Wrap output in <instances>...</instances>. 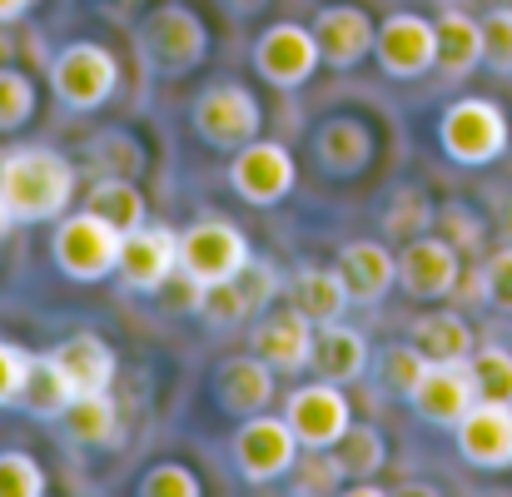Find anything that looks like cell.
Returning a JSON list of instances; mask_svg holds the SVG:
<instances>
[{
  "mask_svg": "<svg viewBox=\"0 0 512 497\" xmlns=\"http://www.w3.org/2000/svg\"><path fill=\"white\" fill-rule=\"evenodd\" d=\"M0 199L15 224H50L75 199V165L45 145L10 150L0 160Z\"/></svg>",
  "mask_w": 512,
  "mask_h": 497,
  "instance_id": "obj_1",
  "label": "cell"
},
{
  "mask_svg": "<svg viewBox=\"0 0 512 497\" xmlns=\"http://www.w3.org/2000/svg\"><path fill=\"white\" fill-rule=\"evenodd\" d=\"M438 145L453 165H468V169H483L493 165L503 150L512 145V130H508V115L483 100V95H463L443 110L438 120Z\"/></svg>",
  "mask_w": 512,
  "mask_h": 497,
  "instance_id": "obj_2",
  "label": "cell"
},
{
  "mask_svg": "<svg viewBox=\"0 0 512 497\" xmlns=\"http://www.w3.org/2000/svg\"><path fill=\"white\" fill-rule=\"evenodd\" d=\"M140 60L155 75H189L209 55V30L189 5H155L135 30Z\"/></svg>",
  "mask_w": 512,
  "mask_h": 497,
  "instance_id": "obj_3",
  "label": "cell"
},
{
  "mask_svg": "<svg viewBox=\"0 0 512 497\" xmlns=\"http://www.w3.org/2000/svg\"><path fill=\"white\" fill-rule=\"evenodd\" d=\"M120 229L105 224L95 209H80V214H60L55 224V239H50V254H55V269L75 284H95L105 274H115V259H120Z\"/></svg>",
  "mask_w": 512,
  "mask_h": 497,
  "instance_id": "obj_4",
  "label": "cell"
},
{
  "mask_svg": "<svg viewBox=\"0 0 512 497\" xmlns=\"http://www.w3.org/2000/svg\"><path fill=\"white\" fill-rule=\"evenodd\" d=\"M115 85H120V60L95 40H75L50 60V90L65 110H80V115L100 110L115 95Z\"/></svg>",
  "mask_w": 512,
  "mask_h": 497,
  "instance_id": "obj_5",
  "label": "cell"
},
{
  "mask_svg": "<svg viewBox=\"0 0 512 497\" xmlns=\"http://www.w3.org/2000/svg\"><path fill=\"white\" fill-rule=\"evenodd\" d=\"M229 458H234V468H239L244 483L264 488V483L289 478V468L299 458V438H294L289 418L254 413V418H239V433L229 443Z\"/></svg>",
  "mask_w": 512,
  "mask_h": 497,
  "instance_id": "obj_6",
  "label": "cell"
},
{
  "mask_svg": "<svg viewBox=\"0 0 512 497\" xmlns=\"http://www.w3.org/2000/svg\"><path fill=\"white\" fill-rule=\"evenodd\" d=\"M194 135L214 150H244L249 140H259L264 130V115H259V100L244 90V85H209L194 95Z\"/></svg>",
  "mask_w": 512,
  "mask_h": 497,
  "instance_id": "obj_7",
  "label": "cell"
},
{
  "mask_svg": "<svg viewBox=\"0 0 512 497\" xmlns=\"http://www.w3.org/2000/svg\"><path fill=\"white\" fill-rule=\"evenodd\" d=\"M373 55H378L383 75H393V80H418V75L438 70V20H423L413 10L388 15L373 35Z\"/></svg>",
  "mask_w": 512,
  "mask_h": 497,
  "instance_id": "obj_8",
  "label": "cell"
},
{
  "mask_svg": "<svg viewBox=\"0 0 512 497\" xmlns=\"http://www.w3.org/2000/svg\"><path fill=\"white\" fill-rule=\"evenodd\" d=\"M249 259H254L249 239H244L234 224H224V219H199V224H189V229L179 234V269H184L189 279H199V284L229 279V274H239Z\"/></svg>",
  "mask_w": 512,
  "mask_h": 497,
  "instance_id": "obj_9",
  "label": "cell"
},
{
  "mask_svg": "<svg viewBox=\"0 0 512 497\" xmlns=\"http://www.w3.org/2000/svg\"><path fill=\"white\" fill-rule=\"evenodd\" d=\"M179 269V234L165 224H140L120 239V259H115V279L130 294H160L165 279Z\"/></svg>",
  "mask_w": 512,
  "mask_h": 497,
  "instance_id": "obj_10",
  "label": "cell"
},
{
  "mask_svg": "<svg viewBox=\"0 0 512 497\" xmlns=\"http://www.w3.org/2000/svg\"><path fill=\"white\" fill-rule=\"evenodd\" d=\"M458 279H463V259L448 239H433V234H418L403 244L398 254V284L408 299L418 304H433V299H448L458 294Z\"/></svg>",
  "mask_w": 512,
  "mask_h": 497,
  "instance_id": "obj_11",
  "label": "cell"
},
{
  "mask_svg": "<svg viewBox=\"0 0 512 497\" xmlns=\"http://www.w3.org/2000/svg\"><path fill=\"white\" fill-rule=\"evenodd\" d=\"M254 70L279 85V90H299L314 70H319V40L309 25H269L259 40H254Z\"/></svg>",
  "mask_w": 512,
  "mask_h": 497,
  "instance_id": "obj_12",
  "label": "cell"
},
{
  "mask_svg": "<svg viewBox=\"0 0 512 497\" xmlns=\"http://www.w3.org/2000/svg\"><path fill=\"white\" fill-rule=\"evenodd\" d=\"M229 184L244 204H279L289 189H294V155L274 140H249L244 150H234V165H229Z\"/></svg>",
  "mask_w": 512,
  "mask_h": 497,
  "instance_id": "obj_13",
  "label": "cell"
},
{
  "mask_svg": "<svg viewBox=\"0 0 512 497\" xmlns=\"http://www.w3.org/2000/svg\"><path fill=\"white\" fill-rule=\"evenodd\" d=\"M284 418H289L299 448H334L343 433H348V423H353V408H348V398L339 393V383H324L319 378V383L289 393Z\"/></svg>",
  "mask_w": 512,
  "mask_h": 497,
  "instance_id": "obj_14",
  "label": "cell"
},
{
  "mask_svg": "<svg viewBox=\"0 0 512 497\" xmlns=\"http://www.w3.org/2000/svg\"><path fill=\"white\" fill-rule=\"evenodd\" d=\"M314 333H319V324L309 314H299L294 304L289 309H264L254 333H249V353H259L274 373H299L314 358Z\"/></svg>",
  "mask_w": 512,
  "mask_h": 497,
  "instance_id": "obj_15",
  "label": "cell"
},
{
  "mask_svg": "<svg viewBox=\"0 0 512 497\" xmlns=\"http://www.w3.org/2000/svg\"><path fill=\"white\" fill-rule=\"evenodd\" d=\"M458 438V453H463V463H473V468H483V473H503L512 468V403H473L463 418H458V428H453Z\"/></svg>",
  "mask_w": 512,
  "mask_h": 497,
  "instance_id": "obj_16",
  "label": "cell"
},
{
  "mask_svg": "<svg viewBox=\"0 0 512 497\" xmlns=\"http://www.w3.org/2000/svg\"><path fill=\"white\" fill-rule=\"evenodd\" d=\"M413 413L433 428H458V418L478 403V388H473V373L468 363H428L423 378L413 383L408 393Z\"/></svg>",
  "mask_w": 512,
  "mask_h": 497,
  "instance_id": "obj_17",
  "label": "cell"
},
{
  "mask_svg": "<svg viewBox=\"0 0 512 497\" xmlns=\"http://www.w3.org/2000/svg\"><path fill=\"white\" fill-rule=\"evenodd\" d=\"M309 30L319 40V60L334 65V70H353L373 50V35H378L368 10H358V5H324Z\"/></svg>",
  "mask_w": 512,
  "mask_h": 497,
  "instance_id": "obj_18",
  "label": "cell"
},
{
  "mask_svg": "<svg viewBox=\"0 0 512 497\" xmlns=\"http://www.w3.org/2000/svg\"><path fill=\"white\" fill-rule=\"evenodd\" d=\"M214 398H219V408L229 413V418H254V413H264L269 403H274V368L259 358V353H239V358H229V363H219V373H214Z\"/></svg>",
  "mask_w": 512,
  "mask_h": 497,
  "instance_id": "obj_19",
  "label": "cell"
},
{
  "mask_svg": "<svg viewBox=\"0 0 512 497\" xmlns=\"http://www.w3.org/2000/svg\"><path fill=\"white\" fill-rule=\"evenodd\" d=\"M334 269H339L343 289H348V304H378V299L398 284V259H393L383 244H373V239L348 244Z\"/></svg>",
  "mask_w": 512,
  "mask_h": 497,
  "instance_id": "obj_20",
  "label": "cell"
},
{
  "mask_svg": "<svg viewBox=\"0 0 512 497\" xmlns=\"http://www.w3.org/2000/svg\"><path fill=\"white\" fill-rule=\"evenodd\" d=\"M368 338L358 329H348V324H319L314 333V358H309V368L324 378V383H358L363 373H368Z\"/></svg>",
  "mask_w": 512,
  "mask_h": 497,
  "instance_id": "obj_21",
  "label": "cell"
},
{
  "mask_svg": "<svg viewBox=\"0 0 512 497\" xmlns=\"http://www.w3.org/2000/svg\"><path fill=\"white\" fill-rule=\"evenodd\" d=\"M55 353V363L65 368V378H70V388L75 393H105L110 383H115V348L100 338V333H75V338H65L60 348H50Z\"/></svg>",
  "mask_w": 512,
  "mask_h": 497,
  "instance_id": "obj_22",
  "label": "cell"
},
{
  "mask_svg": "<svg viewBox=\"0 0 512 497\" xmlns=\"http://www.w3.org/2000/svg\"><path fill=\"white\" fill-rule=\"evenodd\" d=\"M70 398H75V388H70L65 368L55 363V353H45V358L30 353L25 378H20V393H15V408L30 413V418H40V423H60V413L70 408Z\"/></svg>",
  "mask_w": 512,
  "mask_h": 497,
  "instance_id": "obj_23",
  "label": "cell"
},
{
  "mask_svg": "<svg viewBox=\"0 0 512 497\" xmlns=\"http://www.w3.org/2000/svg\"><path fill=\"white\" fill-rule=\"evenodd\" d=\"M368 155H373V135L353 115L324 120L319 135H314V160L329 174H358V169H368Z\"/></svg>",
  "mask_w": 512,
  "mask_h": 497,
  "instance_id": "obj_24",
  "label": "cell"
},
{
  "mask_svg": "<svg viewBox=\"0 0 512 497\" xmlns=\"http://www.w3.org/2000/svg\"><path fill=\"white\" fill-rule=\"evenodd\" d=\"M483 65V20L468 10H443L438 15V75L463 80Z\"/></svg>",
  "mask_w": 512,
  "mask_h": 497,
  "instance_id": "obj_25",
  "label": "cell"
},
{
  "mask_svg": "<svg viewBox=\"0 0 512 497\" xmlns=\"http://www.w3.org/2000/svg\"><path fill=\"white\" fill-rule=\"evenodd\" d=\"M60 428L80 448H110L115 433H120V408H115L110 388L105 393H75L70 408L60 413Z\"/></svg>",
  "mask_w": 512,
  "mask_h": 497,
  "instance_id": "obj_26",
  "label": "cell"
},
{
  "mask_svg": "<svg viewBox=\"0 0 512 497\" xmlns=\"http://www.w3.org/2000/svg\"><path fill=\"white\" fill-rule=\"evenodd\" d=\"M408 343H413L428 363H468L473 348H478V338H473L463 314H423V319L413 324V333H408Z\"/></svg>",
  "mask_w": 512,
  "mask_h": 497,
  "instance_id": "obj_27",
  "label": "cell"
},
{
  "mask_svg": "<svg viewBox=\"0 0 512 497\" xmlns=\"http://www.w3.org/2000/svg\"><path fill=\"white\" fill-rule=\"evenodd\" d=\"M289 289H294V309L309 314L314 324H339L343 309H348V289H343L339 269H314L309 264L289 279Z\"/></svg>",
  "mask_w": 512,
  "mask_h": 497,
  "instance_id": "obj_28",
  "label": "cell"
},
{
  "mask_svg": "<svg viewBox=\"0 0 512 497\" xmlns=\"http://www.w3.org/2000/svg\"><path fill=\"white\" fill-rule=\"evenodd\" d=\"M85 209H95L105 224H115L120 234H130V229H140L145 224V194L125 179V174H110V179H100L90 194H85Z\"/></svg>",
  "mask_w": 512,
  "mask_h": 497,
  "instance_id": "obj_29",
  "label": "cell"
},
{
  "mask_svg": "<svg viewBox=\"0 0 512 497\" xmlns=\"http://www.w3.org/2000/svg\"><path fill=\"white\" fill-rule=\"evenodd\" d=\"M194 319H204L209 329H234V324H244V319H254V314H249V299H244L239 279L229 274V279L199 284V304H194Z\"/></svg>",
  "mask_w": 512,
  "mask_h": 497,
  "instance_id": "obj_30",
  "label": "cell"
},
{
  "mask_svg": "<svg viewBox=\"0 0 512 497\" xmlns=\"http://www.w3.org/2000/svg\"><path fill=\"white\" fill-rule=\"evenodd\" d=\"M289 488L294 493H304V497H314V493H339L343 488V463H339V453L334 448H299V458H294V468H289Z\"/></svg>",
  "mask_w": 512,
  "mask_h": 497,
  "instance_id": "obj_31",
  "label": "cell"
},
{
  "mask_svg": "<svg viewBox=\"0 0 512 497\" xmlns=\"http://www.w3.org/2000/svg\"><path fill=\"white\" fill-rule=\"evenodd\" d=\"M334 453H339V463H343L348 478H373V473L383 468V458H388L378 428H368V423H348V433L334 443Z\"/></svg>",
  "mask_w": 512,
  "mask_h": 497,
  "instance_id": "obj_32",
  "label": "cell"
},
{
  "mask_svg": "<svg viewBox=\"0 0 512 497\" xmlns=\"http://www.w3.org/2000/svg\"><path fill=\"white\" fill-rule=\"evenodd\" d=\"M473 388L483 403H512V353L508 348H473L468 358Z\"/></svg>",
  "mask_w": 512,
  "mask_h": 497,
  "instance_id": "obj_33",
  "label": "cell"
},
{
  "mask_svg": "<svg viewBox=\"0 0 512 497\" xmlns=\"http://www.w3.org/2000/svg\"><path fill=\"white\" fill-rule=\"evenodd\" d=\"M433 219L438 214H433V204H428L423 189H398L393 204H388V214H383V234L388 239H418V234H428Z\"/></svg>",
  "mask_w": 512,
  "mask_h": 497,
  "instance_id": "obj_34",
  "label": "cell"
},
{
  "mask_svg": "<svg viewBox=\"0 0 512 497\" xmlns=\"http://www.w3.org/2000/svg\"><path fill=\"white\" fill-rule=\"evenodd\" d=\"M30 115H35V80H30L25 70L0 65V135L25 130Z\"/></svg>",
  "mask_w": 512,
  "mask_h": 497,
  "instance_id": "obj_35",
  "label": "cell"
},
{
  "mask_svg": "<svg viewBox=\"0 0 512 497\" xmlns=\"http://www.w3.org/2000/svg\"><path fill=\"white\" fill-rule=\"evenodd\" d=\"M423 368H428V358H423L413 343H393V348L378 358V378H383V388L398 393V398L413 393V383L423 378Z\"/></svg>",
  "mask_w": 512,
  "mask_h": 497,
  "instance_id": "obj_36",
  "label": "cell"
},
{
  "mask_svg": "<svg viewBox=\"0 0 512 497\" xmlns=\"http://www.w3.org/2000/svg\"><path fill=\"white\" fill-rule=\"evenodd\" d=\"M483 65L493 75H512V5L483 15Z\"/></svg>",
  "mask_w": 512,
  "mask_h": 497,
  "instance_id": "obj_37",
  "label": "cell"
},
{
  "mask_svg": "<svg viewBox=\"0 0 512 497\" xmlns=\"http://www.w3.org/2000/svg\"><path fill=\"white\" fill-rule=\"evenodd\" d=\"M0 497H45V468L30 453H0Z\"/></svg>",
  "mask_w": 512,
  "mask_h": 497,
  "instance_id": "obj_38",
  "label": "cell"
},
{
  "mask_svg": "<svg viewBox=\"0 0 512 497\" xmlns=\"http://www.w3.org/2000/svg\"><path fill=\"white\" fill-rule=\"evenodd\" d=\"M140 493L145 497H199V478L184 468V463H155L145 478H140Z\"/></svg>",
  "mask_w": 512,
  "mask_h": 497,
  "instance_id": "obj_39",
  "label": "cell"
},
{
  "mask_svg": "<svg viewBox=\"0 0 512 497\" xmlns=\"http://www.w3.org/2000/svg\"><path fill=\"white\" fill-rule=\"evenodd\" d=\"M483 304L512 314V244L488 254V264H483Z\"/></svg>",
  "mask_w": 512,
  "mask_h": 497,
  "instance_id": "obj_40",
  "label": "cell"
},
{
  "mask_svg": "<svg viewBox=\"0 0 512 497\" xmlns=\"http://www.w3.org/2000/svg\"><path fill=\"white\" fill-rule=\"evenodd\" d=\"M25 363H30V353H25L20 343H5V338H0V408L15 403L20 378H25Z\"/></svg>",
  "mask_w": 512,
  "mask_h": 497,
  "instance_id": "obj_41",
  "label": "cell"
},
{
  "mask_svg": "<svg viewBox=\"0 0 512 497\" xmlns=\"http://www.w3.org/2000/svg\"><path fill=\"white\" fill-rule=\"evenodd\" d=\"M438 224H443V239H448L453 249H478V244H483L478 219H473L468 209H458V204H453V209H443V214H438Z\"/></svg>",
  "mask_w": 512,
  "mask_h": 497,
  "instance_id": "obj_42",
  "label": "cell"
},
{
  "mask_svg": "<svg viewBox=\"0 0 512 497\" xmlns=\"http://www.w3.org/2000/svg\"><path fill=\"white\" fill-rule=\"evenodd\" d=\"M35 10V0H0V25H15Z\"/></svg>",
  "mask_w": 512,
  "mask_h": 497,
  "instance_id": "obj_43",
  "label": "cell"
},
{
  "mask_svg": "<svg viewBox=\"0 0 512 497\" xmlns=\"http://www.w3.org/2000/svg\"><path fill=\"white\" fill-rule=\"evenodd\" d=\"M15 219H10V209H5V199H0V239H5V229H10Z\"/></svg>",
  "mask_w": 512,
  "mask_h": 497,
  "instance_id": "obj_44",
  "label": "cell"
},
{
  "mask_svg": "<svg viewBox=\"0 0 512 497\" xmlns=\"http://www.w3.org/2000/svg\"><path fill=\"white\" fill-rule=\"evenodd\" d=\"M503 234L512 239V199H508V209H503Z\"/></svg>",
  "mask_w": 512,
  "mask_h": 497,
  "instance_id": "obj_45",
  "label": "cell"
}]
</instances>
